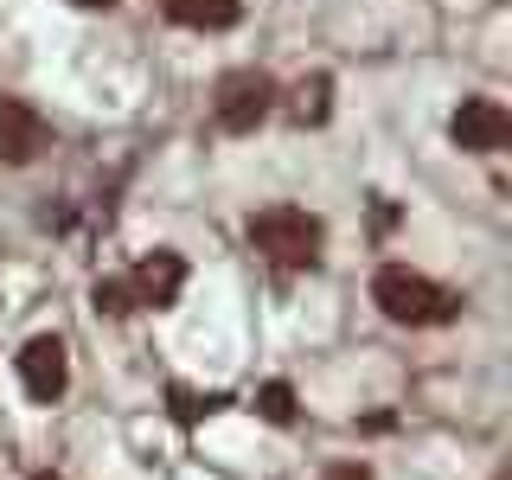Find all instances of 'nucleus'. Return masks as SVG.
Here are the masks:
<instances>
[{
  "label": "nucleus",
  "mask_w": 512,
  "mask_h": 480,
  "mask_svg": "<svg viewBox=\"0 0 512 480\" xmlns=\"http://www.w3.org/2000/svg\"><path fill=\"white\" fill-rule=\"evenodd\" d=\"M71 7H116V0H71Z\"/></svg>",
  "instance_id": "14"
},
{
  "label": "nucleus",
  "mask_w": 512,
  "mask_h": 480,
  "mask_svg": "<svg viewBox=\"0 0 512 480\" xmlns=\"http://www.w3.org/2000/svg\"><path fill=\"white\" fill-rule=\"evenodd\" d=\"M250 244L282 269H314L320 263V218H308L301 205H263L250 218Z\"/></svg>",
  "instance_id": "2"
},
{
  "label": "nucleus",
  "mask_w": 512,
  "mask_h": 480,
  "mask_svg": "<svg viewBox=\"0 0 512 480\" xmlns=\"http://www.w3.org/2000/svg\"><path fill=\"white\" fill-rule=\"evenodd\" d=\"M372 301L397 327H442V320H455V295L436 288L429 276H416V269H404V263H384L372 276Z\"/></svg>",
  "instance_id": "1"
},
{
  "label": "nucleus",
  "mask_w": 512,
  "mask_h": 480,
  "mask_svg": "<svg viewBox=\"0 0 512 480\" xmlns=\"http://www.w3.org/2000/svg\"><path fill=\"white\" fill-rule=\"evenodd\" d=\"M320 480H372V474H365L359 461H340V468H327V474H320Z\"/></svg>",
  "instance_id": "13"
},
{
  "label": "nucleus",
  "mask_w": 512,
  "mask_h": 480,
  "mask_svg": "<svg viewBox=\"0 0 512 480\" xmlns=\"http://www.w3.org/2000/svg\"><path fill=\"white\" fill-rule=\"evenodd\" d=\"M327 116V77H314L308 90H301V122H320Z\"/></svg>",
  "instance_id": "11"
},
{
  "label": "nucleus",
  "mask_w": 512,
  "mask_h": 480,
  "mask_svg": "<svg viewBox=\"0 0 512 480\" xmlns=\"http://www.w3.org/2000/svg\"><path fill=\"white\" fill-rule=\"evenodd\" d=\"M448 135H455L461 148H474V154H493V148L512 141V116L493 103V96H468V103L455 109V122H448Z\"/></svg>",
  "instance_id": "6"
},
{
  "label": "nucleus",
  "mask_w": 512,
  "mask_h": 480,
  "mask_svg": "<svg viewBox=\"0 0 512 480\" xmlns=\"http://www.w3.org/2000/svg\"><path fill=\"white\" fill-rule=\"evenodd\" d=\"M20 384L32 404H52L64 397V384H71V359H64V340L58 333H39V340L20 346Z\"/></svg>",
  "instance_id": "4"
},
{
  "label": "nucleus",
  "mask_w": 512,
  "mask_h": 480,
  "mask_svg": "<svg viewBox=\"0 0 512 480\" xmlns=\"http://www.w3.org/2000/svg\"><path fill=\"white\" fill-rule=\"evenodd\" d=\"M39 154H45V116L32 103H0V160L26 167Z\"/></svg>",
  "instance_id": "7"
},
{
  "label": "nucleus",
  "mask_w": 512,
  "mask_h": 480,
  "mask_svg": "<svg viewBox=\"0 0 512 480\" xmlns=\"http://www.w3.org/2000/svg\"><path fill=\"white\" fill-rule=\"evenodd\" d=\"M276 109V84H269L263 71H231L218 77V96H212V116L218 128H231V135H250L256 122Z\"/></svg>",
  "instance_id": "3"
},
{
  "label": "nucleus",
  "mask_w": 512,
  "mask_h": 480,
  "mask_svg": "<svg viewBox=\"0 0 512 480\" xmlns=\"http://www.w3.org/2000/svg\"><path fill=\"white\" fill-rule=\"evenodd\" d=\"M32 480H58V474H32Z\"/></svg>",
  "instance_id": "15"
},
{
  "label": "nucleus",
  "mask_w": 512,
  "mask_h": 480,
  "mask_svg": "<svg viewBox=\"0 0 512 480\" xmlns=\"http://www.w3.org/2000/svg\"><path fill=\"white\" fill-rule=\"evenodd\" d=\"M96 308H103V314H135V288H128V276L96 282Z\"/></svg>",
  "instance_id": "10"
},
{
  "label": "nucleus",
  "mask_w": 512,
  "mask_h": 480,
  "mask_svg": "<svg viewBox=\"0 0 512 480\" xmlns=\"http://www.w3.org/2000/svg\"><path fill=\"white\" fill-rule=\"evenodd\" d=\"M173 410H180V423H199L205 410H218V397H192V391H173Z\"/></svg>",
  "instance_id": "12"
},
{
  "label": "nucleus",
  "mask_w": 512,
  "mask_h": 480,
  "mask_svg": "<svg viewBox=\"0 0 512 480\" xmlns=\"http://www.w3.org/2000/svg\"><path fill=\"white\" fill-rule=\"evenodd\" d=\"M256 410H263L269 423H295V391H288V384H263V391H256Z\"/></svg>",
  "instance_id": "9"
},
{
  "label": "nucleus",
  "mask_w": 512,
  "mask_h": 480,
  "mask_svg": "<svg viewBox=\"0 0 512 480\" xmlns=\"http://www.w3.org/2000/svg\"><path fill=\"white\" fill-rule=\"evenodd\" d=\"M167 13L180 26H199V32H224L244 20V0H167Z\"/></svg>",
  "instance_id": "8"
},
{
  "label": "nucleus",
  "mask_w": 512,
  "mask_h": 480,
  "mask_svg": "<svg viewBox=\"0 0 512 480\" xmlns=\"http://www.w3.org/2000/svg\"><path fill=\"white\" fill-rule=\"evenodd\" d=\"M128 288H135V308H173L180 288H186V256L148 250L135 269H128Z\"/></svg>",
  "instance_id": "5"
}]
</instances>
